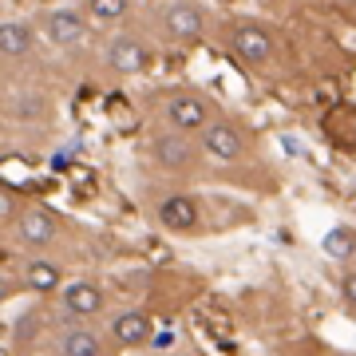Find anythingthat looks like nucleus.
Listing matches in <instances>:
<instances>
[{
	"instance_id": "obj_1",
	"label": "nucleus",
	"mask_w": 356,
	"mask_h": 356,
	"mask_svg": "<svg viewBox=\"0 0 356 356\" xmlns=\"http://www.w3.org/2000/svg\"><path fill=\"white\" fill-rule=\"evenodd\" d=\"M154 115L163 119V127L170 131H182V135H198V131L218 115L214 99L210 95H198L191 88H175V91H163L154 99Z\"/></svg>"
},
{
	"instance_id": "obj_2",
	"label": "nucleus",
	"mask_w": 356,
	"mask_h": 356,
	"mask_svg": "<svg viewBox=\"0 0 356 356\" xmlns=\"http://www.w3.org/2000/svg\"><path fill=\"white\" fill-rule=\"evenodd\" d=\"M154 20H159L163 40L175 44V48H194V44H202L206 32H210L206 8L194 4V0H163V4L154 8Z\"/></svg>"
},
{
	"instance_id": "obj_3",
	"label": "nucleus",
	"mask_w": 356,
	"mask_h": 356,
	"mask_svg": "<svg viewBox=\"0 0 356 356\" xmlns=\"http://www.w3.org/2000/svg\"><path fill=\"white\" fill-rule=\"evenodd\" d=\"M198 154L210 159V163H218V166H238V163H245V154H250V135H245L234 119L214 115V119L198 131Z\"/></svg>"
},
{
	"instance_id": "obj_4",
	"label": "nucleus",
	"mask_w": 356,
	"mask_h": 356,
	"mask_svg": "<svg viewBox=\"0 0 356 356\" xmlns=\"http://www.w3.org/2000/svg\"><path fill=\"white\" fill-rule=\"evenodd\" d=\"M226 51L238 60L242 67H266L273 56H277V44H273V32L257 20H229L226 28Z\"/></svg>"
},
{
	"instance_id": "obj_5",
	"label": "nucleus",
	"mask_w": 356,
	"mask_h": 356,
	"mask_svg": "<svg viewBox=\"0 0 356 356\" xmlns=\"http://www.w3.org/2000/svg\"><path fill=\"white\" fill-rule=\"evenodd\" d=\"M8 229H13L20 250H48L60 238V214L48 202H24V210L16 214V222Z\"/></svg>"
},
{
	"instance_id": "obj_6",
	"label": "nucleus",
	"mask_w": 356,
	"mask_h": 356,
	"mask_svg": "<svg viewBox=\"0 0 356 356\" xmlns=\"http://www.w3.org/2000/svg\"><path fill=\"white\" fill-rule=\"evenodd\" d=\"M103 64H107L111 76L135 79V76H143V72H151L154 48L143 36H115V40H107V48H103Z\"/></svg>"
},
{
	"instance_id": "obj_7",
	"label": "nucleus",
	"mask_w": 356,
	"mask_h": 356,
	"mask_svg": "<svg viewBox=\"0 0 356 356\" xmlns=\"http://www.w3.org/2000/svg\"><path fill=\"white\" fill-rule=\"evenodd\" d=\"M151 159L163 166L166 175H191L202 154H198V143H191L182 131L163 127V131L151 139Z\"/></svg>"
},
{
	"instance_id": "obj_8",
	"label": "nucleus",
	"mask_w": 356,
	"mask_h": 356,
	"mask_svg": "<svg viewBox=\"0 0 356 356\" xmlns=\"http://www.w3.org/2000/svg\"><path fill=\"white\" fill-rule=\"evenodd\" d=\"M40 24H44V40L60 51L83 48V40H88V32H91L83 8H51V13H44Z\"/></svg>"
},
{
	"instance_id": "obj_9",
	"label": "nucleus",
	"mask_w": 356,
	"mask_h": 356,
	"mask_svg": "<svg viewBox=\"0 0 356 356\" xmlns=\"http://www.w3.org/2000/svg\"><path fill=\"white\" fill-rule=\"evenodd\" d=\"M154 222L166 234H194V229L202 226V202L194 194H166L154 206Z\"/></svg>"
},
{
	"instance_id": "obj_10",
	"label": "nucleus",
	"mask_w": 356,
	"mask_h": 356,
	"mask_svg": "<svg viewBox=\"0 0 356 356\" xmlns=\"http://www.w3.org/2000/svg\"><path fill=\"white\" fill-rule=\"evenodd\" d=\"M60 313L67 321H88L95 313H103V285L99 281H88V277H76V281H64L60 285Z\"/></svg>"
},
{
	"instance_id": "obj_11",
	"label": "nucleus",
	"mask_w": 356,
	"mask_h": 356,
	"mask_svg": "<svg viewBox=\"0 0 356 356\" xmlns=\"http://www.w3.org/2000/svg\"><path fill=\"white\" fill-rule=\"evenodd\" d=\"M154 337V321L147 309H123L111 317V348L119 353H139Z\"/></svg>"
},
{
	"instance_id": "obj_12",
	"label": "nucleus",
	"mask_w": 356,
	"mask_h": 356,
	"mask_svg": "<svg viewBox=\"0 0 356 356\" xmlns=\"http://www.w3.org/2000/svg\"><path fill=\"white\" fill-rule=\"evenodd\" d=\"M107 337L95 329H88V325H79V321H72V329H64L60 337H56V353L60 356H107Z\"/></svg>"
},
{
	"instance_id": "obj_13",
	"label": "nucleus",
	"mask_w": 356,
	"mask_h": 356,
	"mask_svg": "<svg viewBox=\"0 0 356 356\" xmlns=\"http://www.w3.org/2000/svg\"><path fill=\"white\" fill-rule=\"evenodd\" d=\"M20 281H24V289H28V293L51 297V293L64 285V269L56 266V261H44V257H36V261H28V266H24Z\"/></svg>"
},
{
	"instance_id": "obj_14",
	"label": "nucleus",
	"mask_w": 356,
	"mask_h": 356,
	"mask_svg": "<svg viewBox=\"0 0 356 356\" xmlns=\"http://www.w3.org/2000/svg\"><path fill=\"white\" fill-rule=\"evenodd\" d=\"M32 48H36V32L28 24H20V20L0 24V56L4 60H24V56H32Z\"/></svg>"
},
{
	"instance_id": "obj_15",
	"label": "nucleus",
	"mask_w": 356,
	"mask_h": 356,
	"mask_svg": "<svg viewBox=\"0 0 356 356\" xmlns=\"http://www.w3.org/2000/svg\"><path fill=\"white\" fill-rule=\"evenodd\" d=\"M325 131L332 135V143H341L344 151H356V107H344L332 119H325Z\"/></svg>"
},
{
	"instance_id": "obj_16",
	"label": "nucleus",
	"mask_w": 356,
	"mask_h": 356,
	"mask_svg": "<svg viewBox=\"0 0 356 356\" xmlns=\"http://www.w3.org/2000/svg\"><path fill=\"white\" fill-rule=\"evenodd\" d=\"M131 13V0H83V16L95 24H119Z\"/></svg>"
},
{
	"instance_id": "obj_17",
	"label": "nucleus",
	"mask_w": 356,
	"mask_h": 356,
	"mask_svg": "<svg viewBox=\"0 0 356 356\" xmlns=\"http://www.w3.org/2000/svg\"><path fill=\"white\" fill-rule=\"evenodd\" d=\"M24 194L16 191V186H8V182H0V226H13L16 214L24 210Z\"/></svg>"
},
{
	"instance_id": "obj_18",
	"label": "nucleus",
	"mask_w": 356,
	"mask_h": 356,
	"mask_svg": "<svg viewBox=\"0 0 356 356\" xmlns=\"http://www.w3.org/2000/svg\"><path fill=\"white\" fill-rule=\"evenodd\" d=\"M325 254L337 257V261H344V257L356 254V238L348 234V229H332L329 238H325Z\"/></svg>"
},
{
	"instance_id": "obj_19",
	"label": "nucleus",
	"mask_w": 356,
	"mask_h": 356,
	"mask_svg": "<svg viewBox=\"0 0 356 356\" xmlns=\"http://www.w3.org/2000/svg\"><path fill=\"white\" fill-rule=\"evenodd\" d=\"M20 289H24V281L16 277V273H4V269H0V301H8V297L20 293Z\"/></svg>"
},
{
	"instance_id": "obj_20",
	"label": "nucleus",
	"mask_w": 356,
	"mask_h": 356,
	"mask_svg": "<svg viewBox=\"0 0 356 356\" xmlns=\"http://www.w3.org/2000/svg\"><path fill=\"white\" fill-rule=\"evenodd\" d=\"M170 344H175V329H163V332H154V337H151V344H147V348L163 353V348H170Z\"/></svg>"
},
{
	"instance_id": "obj_21",
	"label": "nucleus",
	"mask_w": 356,
	"mask_h": 356,
	"mask_svg": "<svg viewBox=\"0 0 356 356\" xmlns=\"http://www.w3.org/2000/svg\"><path fill=\"white\" fill-rule=\"evenodd\" d=\"M341 289H344V301H348V305L356 309V273H348V277H344Z\"/></svg>"
},
{
	"instance_id": "obj_22",
	"label": "nucleus",
	"mask_w": 356,
	"mask_h": 356,
	"mask_svg": "<svg viewBox=\"0 0 356 356\" xmlns=\"http://www.w3.org/2000/svg\"><path fill=\"white\" fill-rule=\"evenodd\" d=\"M4 261H8V250H4V245H0V266H4Z\"/></svg>"
}]
</instances>
